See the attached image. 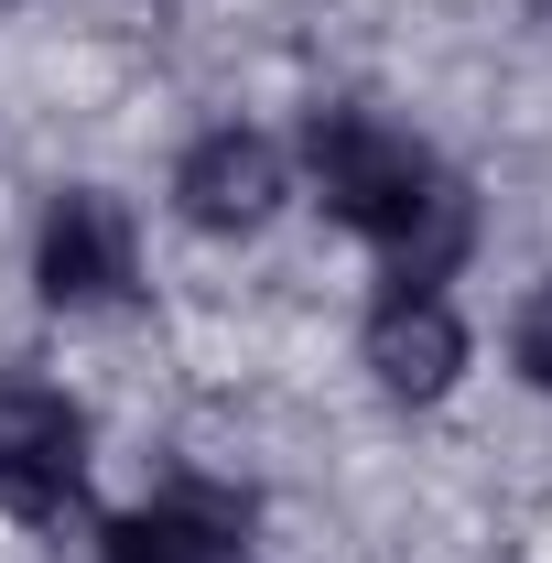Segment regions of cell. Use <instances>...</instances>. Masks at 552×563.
I'll return each instance as SVG.
<instances>
[{
    "mask_svg": "<svg viewBox=\"0 0 552 563\" xmlns=\"http://www.w3.org/2000/svg\"><path fill=\"white\" fill-rule=\"evenodd\" d=\"M368 368H379L390 401H444L455 368H466V325H455V303H444L433 282H401V292L368 314Z\"/></svg>",
    "mask_w": 552,
    "mask_h": 563,
    "instance_id": "3957f363",
    "label": "cell"
},
{
    "mask_svg": "<svg viewBox=\"0 0 552 563\" xmlns=\"http://www.w3.org/2000/svg\"><path fill=\"white\" fill-rule=\"evenodd\" d=\"M314 185H325V207L346 228H368V239L401 250V282H433V250L455 239V185L433 174L422 141L336 109V120H314Z\"/></svg>",
    "mask_w": 552,
    "mask_h": 563,
    "instance_id": "6da1fadb",
    "label": "cell"
},
{
    "mask_svg": "<svg viewBox=\"0 0 552 563\" xmlns=\"http://www.w3.org/2000/svg\"><path fill=\"white\" fill-rule=\"evenodd\" d=\"M109 563H239V509L207 488H174L109 531Z\"/></svg>",
    "mask_w": 552,
    "mask_h": 563,
    "instance_id": "8992f818",
    "label": "cell"
},
{
    "mask_svg": "<svg viewBox=\"0 0 552 563\" xmlns=\"http://www.w3.org/2000/svg\"><path fill=\"white\" fill-rule=\"evenodd\" d=\"M44 292L55 303H120L131 292V217L109 207V196H66V207L44 217Z\"/></svg>",
    "mask_w": 552,
    "mask_h": 563,
    "instance_id": "277c9868",
    "label": "cell"
},
{
    "mask_svg": "<svg viewBox=\"0 0 552 563\" xmlns=\"http://www.w3.org/2000/svg\"><path fill=\"white\" fill-rule=\"evenodd\" d=\"M520 368H531V379L552 390V282L531 292V303H520Z\"/></svg>",
    "mask_w": 552,
    "mask_h": 563,
    "instance_id": "52a82bcc",
    "label": "cell"
},
{
    "mask_svg": "<svg viewBox=\"0 0 552 563\" xmlns=\"http://www.w3.org/2000/svg\"><path fill=\"white\" fill-rule=\"evenodd\" d=\"M76 488H87V412H76L66 390L11 379V390H0V509L44 520V509H66Z\"/></svg>",
    "mask_w": 552,
    "mask_h": 563,
    "instance_id": "7a4b0ae2",
    "label": "cell"
},
{
    "mask_svg": "<svg viewBox=\"0 0 552 563\" xmlns=\"http://www.w3.org/2000/svg\"><path fill=\"white\" fill-rule=\"evenodd\" d=\"M174 196H185L196 228H261V217L281 207V152H272V141H250V131H207L196 152H185Z\"/></svg>",
    "mask_w": 552,
    "mask_h": 563,
    "instance_id": "5b68a950",
    "label": "cell"
}]
</instances>
